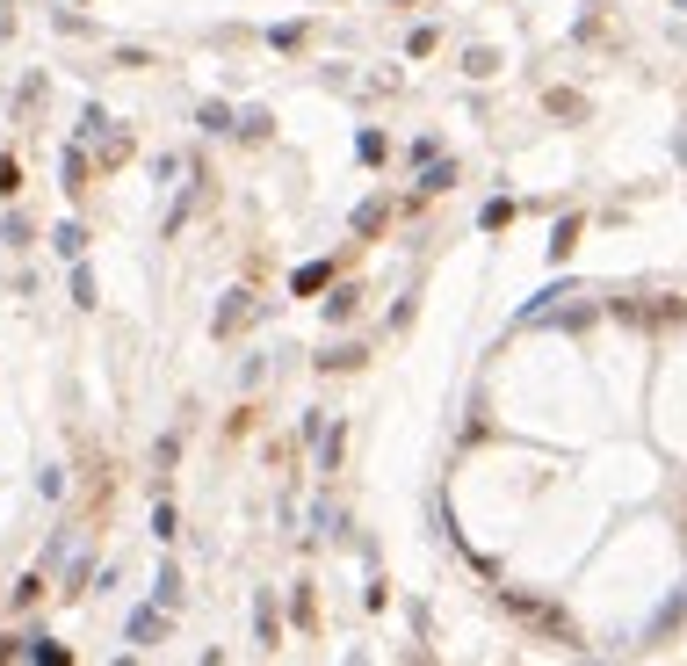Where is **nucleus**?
Here are the masks:
<instances>
[{"label": "nucleus", "mask_w": 687, "mask_h": 666, "mask_svg": "<svg viewBox=\"0 0 687 666\" xmlns=\"http://www.w3.org/2000/svg\"><path fill=\"white\" fill-rule=\"evenodd\" d=\"M246 319H254V297H246V290H232L225 305H217V319H210V326H217V341H232V333H239Z\"/></svg>", "instance_id": "f257e3e1"}, {"label": "nucleus", "mask_w": 687, "mask_h": 666, "mask_svg": "<svg viewBox=\"0 0 687 666\" xmlns=\"http://www.w3.org/2000/svg\"><path fill=\"white\" fill-rule=\"evenodd\" d=\"M167 638V609H138L131 616V645H160Z\"/></svg>", "instance_id": "f03ea898"}, {"label": "nucleus", "mask_w": 687, "mask_h": 666, "mask_svg": "<svg viewBox=\"0 0 687 666\" xmlns=\"http://www.w3.org/2000/svg\"><path fill=\"white\" fill-rule=\"evenodd\" d=\"M51 247L66 254V261H80V254H87V225H73V218H66V225L51 232Z\"/></svg>", "instance_id": "7ed1b4c3"}, {"label": "nucleus", "mask_w": 687, "mask_h": 666, "mask_svg": "<svg viewBox=\"0 0 687 666\" xmlns=\"http://www.w3.org/2000/svg\"><path fill=\"white\" fill-rule=\"evenodd\" d=\"M174 601H181V572L160 565V580H152V609H174Z\"/></svg>", "instance_id": "20e7f679"}, {"label": "nucleus", "mask_w": 687, "mask_h": 666, "mask_svg": "<svg viewBox=\"0 0 687 666\" xmlns=\"http://www.w3.org/2000/svg\"><path fill=\"white\" fill-rule=\"evenodd\" d=\"M8 601H15V609H37V601H44V572H22Z\"/></svg>", "instance_id": "39448f33"}, {"label": "nucleus", "mask_w": 687, "mask_h": 666, "mask_svg": "<svg viewBox=\"0 0 687 666\" xmlns=\"http://www.w3.org/2000/svg\"><path fill=\"white\" fill-rule=\"evenodd\" d=\"M196 116H203V131H217V138H232V131H239V124H232V109H225V102H203Z\"/></svg>", "instance_id": "423d86ee"}, {"label": "nucleus", "mask_w": 687, "mask_h": 666, "mask_svg": "<svg viewBox=\"0 0 687 666\" xmlns=\"http://www.w3.org/2000/svg\"><path fill=\"white\" fill-rule=\"evenodd\" d=\"M152 536H160V543H174V536H181V514H174L167 500H160V507H152Z\"/></svg>", "instance_id": "0eeeda50"}, {"label": "nucleus", "mask_w": 687, "mask_h": 666, "mask_svg": "<svg viewBox=\"0 0 687 666\" xmlns=\"http://www.w3.org/2000/svg\"><path fill=\"white\" fill-rule=\"evenodd\" d=\"M37 493H44V500H58V493H66V471L44 464V471H37Z\"/></svg>", "instance_id": "6e6552de"}, {"label": "nucleus", "mask_w": 687, "mask_h": 666, "mask_svg": "<svg viewBox=\"0 0 687 666\" xmlns=\"http://www.w3.org/2000/svg\"><path fill=\"white\" fill-rule=\"evenodd\" d=\"M29 652H37V666H73V659H66V645H51V638H37Z\"/></svg>", "instance_id": "1a4fd4ad"}, {"label": "nucleus", "mask_w": 687, "mask_h": 666, "mask_svg": "<svg viewBox=\"0 0 687 666\" xmlns=\"http://www.w3.org/2000/svg\"><path fill=\"white\" fill-rule=\"evenodd\" d=\"M73 305H95V276H87L80 261H73Z\"/></svg>", "instance_id": "9d476101"}, {"label": "nucleus", "mask_w": 687, "mask_h": 666, "mask_svg": "<svg viewBox=\"0 0 687 666\" xmlns=\"http://www.w3.org/2000/svg\"><path fill=\"white\" fill-rule=\"evenodd\" d=\"M239 138H268V109H246L239 116Z\"/></svg>", "instance_id": "9b49d317"}, {"label": "nucleus", "mask_w": 687, "mask_h": 666, "mask_svg": "<svg viewBox=\"0 0 687 666\" xmlns=\"http://www.w3.org/2000/svg\"><path fill=\"white\" fill-rule=\"evenodd\" d=\"M297 290L311 297V290H326V261H311V268H297Z\"/></svg>", "instance_id": "f8f14e48"}, {"label": "nucleus", "mask_w": 687, "mask_h": 666, "mask_svg": "<svg viewBox=\"0 0 687 666\" xmlns=\"http://www.w3.org/2000/svg\"><path fill=\"white\" fill-rule=\"evenodd\" d=\"M15 181H22V174H15V160H0V196H15Z\"/></svg>", "instance_id": "ddd939ff"}, {"label": "nucleus", "mask_w": 687, "mask_h": 666, "mask_svg": "<svg viewBox=\"0 0 687 666\" xmlns=\"http://www.w3.org/2000/svg\"><path fill=\"white\" fill-rule=\"evenodd\" d=\"M680 160H687V138H680Z\"/></svg>", "instance_id": "4468645a"}, {"label": "nucleus", "mask_w": 687, "mask_h": 666, "mask_svg": "<svg viewBox=\"0 0 687 666\" xmlns=\"http://www.w3.org/2000/svg\"><path fill=\"white\" fill-rule=\"evenodd\" d=\"M673 8H687V0H673Z\"/></svg>", "instance_id": "2eb2a0df"}]
</instances>
